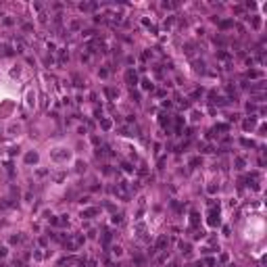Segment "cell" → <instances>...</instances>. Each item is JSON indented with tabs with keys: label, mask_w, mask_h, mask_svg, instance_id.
I'll return each instance as SVG.
<instances>
[{
	"label": "cell",
	"mask_w": 267,
	"mask_h": 267,
	"mask_svg": "<svg viewBox=\"0 0 267 267\" xmlns=\"http://www.w3.org/2000/svg\"><path fill=\"white\" fill-rule=\"evenodd\" d=\"M125 79H127V82H129L131 86H134V84H136V82H138V77H136V73H134V71H131V69H129V71H127V73H125Z\"/></svg>",
	"instance_id": "1"
},
{
	"label": "cell",
	"mask_w": 267,
	"mask_h": 267,
	"mask_svg": "<svg viewBox=\"0 0 267 267\" xmlns=\"http://www.w3.org/2000/svg\"><path fill=\"white\" fill-rule=\"evenodd\" d=\"M167 244V236H161V238H159L157 240V251H161V248Z\"/></svg>",
	"instance_id": "2"
},
{
	"label": "cell",
	"mask_w": 267,
	"mask_h": 267,
	"mask_svg": "<svg viewBox=\"0 0 267 267\" xmlns=\"http://www.w3.org/2000/svg\"><path fill=\"white\" fill-rule=\"evenodd\" d=\"M25 161H27V163H35V161H38V155H35V153H29L27 157H25Z\"/></svg>",
	"instance_id": "3"
},
{
	"label": "cell",
	"mask_w": 267,
	"mask_h": 267,
	"mask_svg": "<svg viewBox=\"0 0 267 267\" xmlns=\"http://www.w3.org/2000/svg\"><path fill=\"white\" fill-rule=\"evenodd\" d=\"M253 125H255V119H248V121H244V129H253Z\"/></svg>",
	"instance_id": "4"
},
{
	"label": "cell",
	"mask_w": 267,
	"mask_h": 267,
	"mask_svg": "<svg viewBox=\"0 0 267 267\" xmlns=\"http://www.w3.org/2000/svg\"><path fill=\"white\" fill-rule=\"evenodd\" d=\"M92 215H96V209H88V211L84 213V217H92Z\"/></svg>",
	"instance_id": "5"
},
{
	"label": "cell",
	"mask_w": 267,
	"mask_h": 267,
	"mask_svg": "<svg viewBox=\"0 0 267 267\" xmlns=\"http://www.w3.org/2000/svg\"><path fill=\"white\" fill-rule=\"evenodd\" d=\"M52 157H54V159H65V157H69V155H67V153H54Z\"/></svg>",
	"instance_id": "6"
},
{
	"label": "cell",
	"mask_w": 267,
	"mask_h": 267,
	"mask_svg": "<svg viewBox=\"0 0 267 267\" xmlns=\"http://www.w3.org/2000/svg\"><path fill=\"white\" fill-rule=\"evenodd\" d=\"M113 223H121V215H115L113 217Z\"/></svg>",
	"instance_id": "7"
},
{
	"label": "cell",
	"mask_w": 267,
	"mask_h": 267,
	"mask_svg": "<svg viewBox=\"0 0 267 267\" xmlns=\"http://www.w3.org/2000/svg\"><path fill=\"white\" fill-rule=\"evenodd\" d=\"M0 257H6V246H0Z\"/></svg>",
	"instance_id": "8"
}]
</instances>
